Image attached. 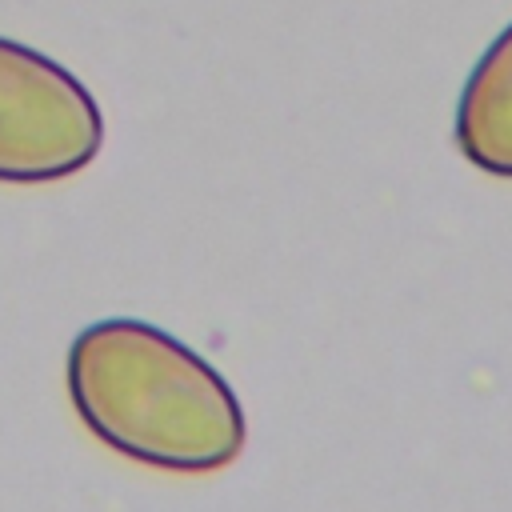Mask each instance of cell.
Returning <instances> with one entry per match:
<instances>
[{
	"label": "cell",
	"mask_w": 512,
	"mask_h": 512,
	"mask_svg": "<svg viewBox=\"0 0 512 512\" xmlns=\"http://www.w3.org/2000/svg\"><path fill=\"white\" fill-rule=\"evenodd\" d=\"M452 136L472 168L512 180V24L472 64L456 100Z\"/></svg>",
	"instance_id": "obj_3"
},
{
	"label": "cell",
	"mask_w": 512,
	"mask_h": 512,
	"mask_svg": "<svg viewBox=\"0 0 512 512\" xmlns=\"http://www.w3.org/2000/svg\"><path fill=\"white\" fill-rule=\"evenodd\" d=\"M64 384L80 424L144 468L216 472L244 452L248 420L232 384L148 320L84 324L68 344Z\"/></svg>",
	"instance_id": "obj_1"
},
{
	"label": "cell",
	"mask_w": 512,
	"mask_h": 512,
	"mask_svg": "<svg viewBox=\"0 0 512 512\" xmlns=\"http://www.w3.org/2000/svg\"><path fill=\"white\" fill-rule=\"evenodd\" d=\"M104 148L96 96L48 52L0 36V184H56Z\"/></svg>",
	"instance_id": "obj_2"
}]
</instances>
